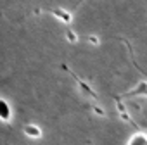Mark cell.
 Returning a JSON list of instances; mask_svg holds the SVG:
<instances>
[{
	"mask_svg": "<svg viewBox=\"0 0 147 145\" xmlns=\"http://www.w3.org/2000/svg\"><path fill=\"white\" fill-rule=\"evenodd\" d=\"M50 14L57 19V21H61V23H64V24H71L73 23V14L69 12V11H66V9H50Z\"/></svg>",
	"mask_w": 147,
	"mask_h": 145,
	"instance_id": "cell-1",
	"label": "cell"
},
{
	"mask_svg": "<svg viewBox=\"0 0 147 145\" xmlns=\"http://www.w3.org/2000/svg\"><path fill=\"white\" fill-rule=\"evenodd\" d=\"M0 119L4 123L12 119V109H11V104L5 99H0Z\"/></svg>",
	"mask_w": 147,
	"mask_h": 145,
	"instance_id": "cell-2",
	"label": "cell"
},
{
	"mask_svg": "<svg viewBox=\"0 0 147 145\" xmlns=\"http://www.w3.org/2000/svg\"><path fill=\"white\" fill-rule=\"evenodd\" d=\"M126 145H147V133L144 131H135L130 135L126 140Z\"/></svg>",
	"mask_w": 147,
	"mask_h": 145,
	"instance_id": "cell-3",
	"label": "cell"
},
{
	"mask_svg": "<svg viewBox=\"0 0 147 145\" xmlns=\"http://www.w3.org/2000/svg\"><path fill=\"white\" fill-rule=\"evenodd\" d=\"M23 131H24V135H26L28 138H35V140L42 138V135H43L42 128H40V126H36V124H33V123L26 124V126L23 128Z\"/></svg>",
	"mask_w": 147,
	"mask_h": 145,
	"instance_id": "cell-4",
	"label": "cell"
},
{
	"mask_svg": "<svg viewBox=\"0 0 147 145\" xmlns=\"http://www.w3.org/2000/svg\"><path fill=\"white\" fill-rule=\"evenodd\" d=\"M147 95V81H140L130 93H126V97H133V95Z\"/></svg>",
	"mask_w": 147,
	"mask_h": 145,
	"instance_id": "cell-5",
	"label": "cell"
},
{
	"mask_svg": "<svg viewBox=\"0 0 147 145\" xmlns=\"http://www.w3.org/2000/svg\"><path fill=\"white\" fill-rule=\"evenodd\" d=\"M75 78H76V76H75ZM76 80H78V78H76ZM78 85H80V88H82L87 95H90L92 99H97V93L90 88V85H87V83H85V81H82V80H78Z\"/></svg>",
	"mask_w": 147,
	"mask_h": 145,
	"instance_id": "cell-6",
	"label": "cell"
},
{
	"mask_svg": "<svg viewBox=\"0 0 147 145\" xmlns=\"http://www.w3.org/2000/svg\"><path fill=\"white\" fill-rule=\"evenodd\" d=\"M66 40H67L69 43H76V42H78V35H76V31H75V30H71V28H67V30H66Z\"/></svg>",
	"mask_w": 147,
	"mask_h": 145,
	"instance_id": "cell-7",
	"label": "cell"
},
{
	"mask_svg": "<svg viewBox=\"0 0 147 145\" xmlns=\"http://www.w3.org/2000/svg\"><path fill=\"white\" fill-rule=\"evenodd\" d=\"M87 42H88V43H92V45H95V47L100 43V42H99V38H97L95 35H88V36H87Z\"/></svg>",
	"mask_w": 147,
	"mask_h": 145,
	"instance_id": "cell-8",
	"label": "cell"
},
{
	"mask_svg": "<svg viewBox=\"0 0 147 145\" xmlns=\"http://www.w3.org/2000/svg\"><path fill=\"white\" fill-rule=\"evenodd\" d=\"M92 109H94V112H95L97 116H100V117H104V116H106V111H104V109H100V107H97V105H94Z\"/></svg>",
	"mask_w": 147,
	"mask_h": 145,
	"instance_id": "cell-9",
	"label": "cell"
}]
</instances>
